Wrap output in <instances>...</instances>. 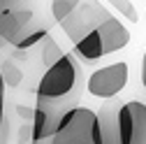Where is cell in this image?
<instances>
[{
	"instance_id": "1",
	"label": "cell",
	"mask_w": 146,
	"mask_h": 144,
	"mask_svg": "<svg viewBox=\"0 0 146 144\" xmlns=\"http://www.w3.org/2000/svg\"><path fill=\"white\" fill-rule=\"evenodd\" d=\"M81 86H84V77L77 56L63 53L53 65L46 67V72L37 84V105L70 112L72 107H77Z\"/></svg>"
},
{
	"instance_id": "2",
	"label": "cell",
	"mask_w": 146,
	"mask_h": 144,
	"mask_svg": "<svg viewBox=\"0 0 146 144\" xmlns=\"http://www.w3.org/2000/svg\"><path fill=\"white\" fill-rule=\"evenodd\" d=\"M33 144H102L100 139V125H98V112L88 107H72L60 119L58 130L49 139H40Z\"/></svg>"
},
{
	"instance_id": "3",
	"label": "cell",
	"mask_w": 146,
	"mask_h": 144,
	"mask_svg": "<svg viewBox=\"0 0 146 144\" xmlns=\"http://www.w3.org/2000/svg\"><path fill=\"white\" fill-rule=\"evenodd\" d=\"M107 16H109V12L98 3V0H81V3L72 9V14H67L60 21V28L65 30V35L72 42H79L84 35L95 30Z\"/></svg>"
},
{
	"instance_id": "4",
	"label": "cell",
	"mask_w": 146,
	"mask_h": 144,
	"mask_svg": "<svg viewBox=\"0 0 146 144\" xmlns=\"http://www.w3.org/2000/svg\"><path fill=\"white\" fill-rule=\"evenodd\" d=\"M33 28H37L35 26V9L28 5V0L0 7V37L5 42L16 47V42Z\"/></svg>"
},
{
	"instance_id": "5",
	"label": "cell",
	"mask_w": 146,
	"mask_h": 144,
	"mask_svg": "<svg viewBox=\"0 0 146 144\" xmlns=\"http://www.w3.org/2000/svg\"><path fill=\"white\" fill-rule=\"evenodd\" d=\"M127 63H111V65H104V67H98L93 75L88 77L86 81V88L90 95L95 98H114L118 95L125 84H127Z\"/></svg>"
},
{
	"instance_id": "6",
	"label": "cell",
	"mask_w": 146,
	"mask_h": 144,
	"mask_svg": "<svg viewBox=\"0 0 146 144\" xmlns=\"http://www.w3.org/2000/svg\"><path fill=\"white\" fill-rule=\"evenodd\" d=\"M121 144H146V102L130 100L118 112Z\"/></svg>"
},
{
	"instance_id": "7",
	"label": "cell",
	"mask_w": 146,
	"mask_h": 144,
	"mask_svg": "<svg viewBox=\"0 0 146 144\" xmlns=\"http://www.w3.org/2000/svg\"><path fill=\"white\" fill-rule=\"evenodd\" d=\"M67 112L56 109V107H35L33 112V142H40V139H49L53 133L58 130L60 119Z\"/></svg>"
},
{
	"instance_id": "8",
	"label": "cell",
	"mask_w": 146,
	"mask_h": 144,
	"mask_svg": "<svg viewBox=\"0 0 146 144\" xmlns=\"http://www.w3.org/2000/svg\"><path fill=\"white\" fill-rule=\"evenodd\" d=\"M98 33L102 37L107 56L114 53V51H118V49H123V47H127V42H130V30L121 23V19H116V16H111V14L98 26Z\"/></svg>"
},
{
	"instance_id": "9",
	"label": "cell",
	"mask_w": 146,
	"mask_h": 144,
	"mask_svg": "<svg viewBox=\"0 0 146 144\" xmlns=\"http://www.w3.org/2000/svg\"><path fill=\"white\" fill-rule=\"evenodd\" d=\"M118 112L121 105L111 102L98 112V125H100V139L102 144H121V125H118Z\"/></svg>"
},
{
	"instance_id": "10",
	"label": "cell",
	"mask_w": 146,
	"mask_h": 144,
	"mask_svg": "<svg viewBox=\"0 0 146 144\" xmlns=\"http://www.w3.org/2000/svg\"><path fill=\"white\" fill-rule=\"evenodd\" d=\"M74 56H77L79 61H84V63H95V61H100L102 56H107L98 28L90 30L88 35H84L79 42H74Z\"/></svg>"
},
{
	"instance_id": "11",
	"label": "cell",
	"mask_w": 146,
	"mask_h": 144,
	"mask_svg": "<svg viewBox=\"0 0 146 144\" xmlns=\"http://www.w3.org/2000/svg\"><path fill=\"white\" fill-rule=\"evenodd\" d=\"M46 35H49V28H46V26H37V28L28 30L23 37L16 42V49H21V51H23V49H30V47H35V44H40Z\"/></svg>"
},
{
	"instance_id": "12",
	"label": "cell",
	"mask_w": 146,
	"mask_h": 144,
	"mask_svg": "<svg viewBox=\"0 0 146 144\" xmlns=\"http://www.w3.org/2000/svg\"><path fill=\"white\" fill-rule=\"evenodd\" d=\"M40 44H42V63H44L46 67H49V65H53V63H56V61L63 56L60 49H58V44L53 42L51 35H46V37H44Z\"/></svg>"
},
{
	"instance_id": "13",
	"label": "cell",
	"mask_w": 146,
	"mask_h": 144,
	"mask_svg": "<svg viewBox=\"0 0 146 144\" xmlns=\"http://www.w3.org/2000/svg\"><path fill=\"white\" fill-rule=\"evenodd\" d=\"M79 3L81 0H51V16H53V21L60 23L67 14H72V9H74Z\"/></svg>"
},
{
	"instance_id": "14",
	"label": "cell",
	"mask_w": 146,
	"mask_h": 144,
	"mask_svg": "<svg viewBox=\"0 0 146 144\" xmlns=\"http://www.w3.org/2000/svg\"><path fill=\"white\" fill-rule=\"evenodd\" d=\"M107 3L111 5L121 16H125L127 21H132V23L139 21V14H137V9H135V5L130 3V0H107Z\"/></svg>"
},
{
	"instance_id": "15",
	"label": "cell",
	"mask_w": 146,
	"mask_h": 144,
	"mask_svg": "<svg viewBox=\"0 0 146 144\" xmlns=\"http://www.w3.org/2000/svg\"><path fill=\"white\" fill-rule=\"evenodd\" d=\"M0 121H5V77L0 72Z\"/></svg>"
},
{
	"instance_id": "16",
	"label": "cell",
	"mask_w": 146,
	"mask_h": 144,
	"mask_svg": "<svg viewBox=\"0 0 146 144\" xmlns=\"http://www.w3.org/2000/svg\"><path fill=\"white\" fill-rule=\"evenodd\" d=\"M141 84L146 88V51H144V58H141Z\"/></svg>"
},
{
	"instance_id": "17",
	"label": "cell",
	"mask_w": 146,
	"mask_h": 144,
	"mask_svg": "<svg viewBox=\"0 0 146 144\" xmlns=\"http://www.w3.org/2000/svg\"><path fill=\"white\" fill-rule=\"evenodd\" d=\"M14 3H23V0H0V7H7V5H14Z\"/></svg>"
}]
</instances>
